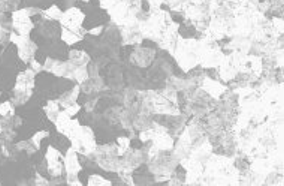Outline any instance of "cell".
Wrapping results in <instances>:
<instances>
[{"label": "cell", "instance_id": "cell-22", "mask_svg": "<svg viewBox=\"0 0 284 186\" xmlns=\"http://www.w3.org/2000/svg\"><path fill=\"white\" fill-rule=\"evenodd\" d=\"M63 110H64V111H66V112H67V114L72 117V118H73V117H75V116H76V114L81 111V105H78V104H73V105H69V106L63 108Z\"/></svg>", "mask_w": 284, "mask_h": 186}, {"label": "cell", "instance_id": "cell-15", "mask_svg": "<svg viewBox=\"0 0 284 186\" xmlns=\"http://www.w3.org/2000/svg\"><path fill=\"white\" fill-rule=\"evenodd\" d=\"M69 62L73 63L75 66H85L90 62V57L84 51H70L69 52Z\"/></svg>", "mask_w": 284, "mask_h": 186}, {"label": "cell", "instance_id": "cell-30", "mask_svg": "<svg viewBox=\"0 0 284 186\" xmlns=\"http://www.w3.org/2000/svg\"><path fill=\"white\" fill-rule=\"evenodd\" d=\"M0 94H1V93H0Z\"/></svg>", "mask_w": 284, "mask_h": 186}, {"label": "cell", "instance_id": "cell-28", "mask_svg": "<svg viewBox=\"0 0 284 186\" xmlns=\"http://www.w3.org/2000/svg\"><path fill=\"white\" fill-rule=\"evenodd\" d=\"M102 32H103V26H97V27H94V28L88 30L87 33H88V34H91V36H99V34H102Z\"/></svg>", "mask_w": 284, "mask_h": 186}, {"label": "cell", "instance_id": "cell-11", "mask_svg": "<svg viewBox=\"0 0 284 186\" xmlns=\"http://www.w3.org/2000/svg\"><path fill=\"white\" fill-rule=\"evenodd\" d=\"M202 88L214 99H219L225 92H226V86L220 84L219 81H214L211 80L210 76H205L204 81H202Z\"/></svg>", "mask_w": 284, "mask_h": 186}, {"label": "cell", "instance_id": "cell-24", "mask_svg": "<svg viewBox=\"0 0 284 186\" xmlns=\"http://www.w3.org/2000/svg\"><path fill=\"white\" fill-rule=\"evenodd\" d=\"M153 134H154V130H153V129H147V130H144V132H141V134H139V138H141V141L147 142V141H151Z\"/></svg>", "mask_w": 284, "mask_h": 186}, {"label": "cell", "instance_id": "cell-19", "mask_svg": "<svg viewBox=\"0 0 284 186\" xmlns=\"http://www.w3.org/2000/svg\"><path fill=\"white\" fill-rule=\"evenodd\" d=\"M112 182L108 180V178H103L102 176L99 174H91L88 177V186H111Z\"/></svg>", "mask_w": 284, "mask_h": 186}, {"label": "cell", "instance_id": "cell-18", "mask_svg": "<svg viewBox=\"0 0 284 186\" xmlns=\"http://www.w3.org/2000/svg\"><path fill=\"white\" fill-rule=\"evenodd\" d=\"M130 150V140L126 136L117 138V154L118 156H126Z\"/></svg>", "mask_w": 284, "mask_h": 186}, {"label": "cell", "instance_id": "cell-9", "mask_svg": "<svg viewBox=\"0 0 284 186\" xmlns=\"http://www.w3.org/2000/svg\"><path fill=\"white\" fill-rule=\"evenodd\" d=\"M63 168H64V172L67 174L66 180L76 178L78 172L82 170V166L79 164V159H78V153H76V150L73 147H69L67 152L64 153V156H63Z\"/></svg>", "mask_w": 284, "mask_h": 186}, {"label": "cell", "instance_id": "cell-6", "mask_svg": "<svg viewBox=\"0 0 284 186\" xmlns=\"http://www.w3.org/2000/svg\"><path fill=\"white\" fill-rule=\"evenodd\" d=\"M12 30L19 36H30L34 30V22L31 21V15L27 8H19L12 12Z\"/></svg>", "mask_w": 284, "mask_h": 186}, {"label": "cell", "instance_id": "cell-3", "mask_svg": "<svg viewBox=\"0 0 284 186\" xmlns=\"http://www.w3.org/2000/svg\"><path fill=\"white\" fill-rule=\"evenodd\" d=\"M34 84H36V74L27 68L25 70L19 72L15 81V87H13V104L15 105H24L25 102H28V99L33 94L34 90Z\"/></svg>", "mask_w": 284, "mask_h": 186}, {"label": "cell", "instance_id": "cell-4", "mask_svg": "<svg viewBox=\"0 0 284 186\" xmlns=\"http://www.w3.org/2000/svg\"><path fill=\"white\" fill-rule=\"evenodd\" d=\"M225 54L222 52L220 46L216 40L210 38H204L201 40V54H199V64L202 68H219Z\"/></svg>", "mask_w": 284, "mask_h": 186}, {"label": "cell", "instance_id": "cell-20", "mask_svg": "<svg viewBox=\"0 0 284 186\" xmlns=\"http://www.w3.org/2000/svg\"><path fill=\"white\" fill-rule=\"evenodd\" d=\"M49 136V132L48 130H39V132H36L33 136H31V142H33V146L36 147V150H39L40 148V144H42V141L45 140V138H48Z\"/></svg>", "mask_w": 284, "mask_h": 186}, {"label": "cell", "instance_id": "cell-7", "mask_svg": "<svg viewBox=\"0 0 284 186\" xmlns=\"http://www.w3.org/2000/svg\"><path fill=\"white\" fill-rule=\"evenodd\" d=\"M84 20H85V14L81 9H78L76 6H70L63 12L61 18H60V26L64 28H69L72 32L85 34L87 32H84V28H82Z\"/></svg>", "mask_w": 284, "mask_h": 186}, {"label": "cell", "instance_id": "cell-26", "mask_svg": "<svg viewBox=\"0 0 284 186\" xmlns=\"http://www.w3.org/2000/svg\"><path fill=\"white\" fill-rule=\"evenodd\" d=\"M117 2H120V0H99V4H100V8H103V9H109L112 4H115Z\"/></svg>", "mask_w": 284, "mask_h": 186}, {"label": "cell", "instance_id": "cell-17", "mask_svg": "<svg viewBox=\"0 0 284 186\" xmlns=\"http://www.w3.org/2000/svg\"><path fill=\"white\" fill-rule=\"evenodd\" d=\"M15 116V104L12 100H4L0 104V117L10 118Z\"/></svg>", "mask_w": 284, "mask_h": 186}, {"label": "cell", "instance_id": "cell-8", "mask_svg": "<svg viewBox=\"0 0 284 186\" xmlns=\"http://www.w3.org/2000/svg\"><path fill=\"white\" fill-rule=\"evenodd\" d=\"M45 160H46L48 172L52 177H60L63 174V171H64V168H63V156L54 146H48L46 153H45Z\"/></svg>", "mask_w": 284, "mask_h": 186}, {"label": "cell", "instance_id": "cell-12", "mask_svg": "<svg viewBox=\"0 0 284 186\" xmlns=\"http://www.w3.org/2000/svg\"><path fill=\"white\" fill-rule=\"evenodd\" d=\"M84 33H78V32H72L69 28H64L61 27L60 28V39L61 42H64L66 45H75L78 42H81L84 39Z\"/></svg>", "mask_w": 284, "mask_h": 186}, {"label": "cell", "instance_id": "cell-23", "mask_svg": "<svg viewBox=\"0 0 284 186\" xmlns=\"http://www.w3.org/2000/svg\"><path fill=\"white\" fill-rule=\"evenodd\" d=\"M28 64H30V69H31L34 74H40V72L43 70V64H42V63H39L36 58H33Z\"/></svg>", "mask_w": 284, "mask_h": 186}, {"label": "cell", "instance_id": "cell-14", "mask_svg": "<svg viewBox=\"0 0 284 186\" xmlns=\"http://www.w3.org/2000/svg\"><path fill=\"white\" fill-rule=\"evenodd\" d=\"M61 15H63V10H61L57 4H51L48 9L42 10V18H43L45 21H49V22H52V21H60Z\"/></svg>", "mask_w": 284, "mask_h": 186}, {"label": "cell", "instance_id": "cell-29", "mask_svg": "<svg viewBox=\"0 0 284 186\" xmlns=\"http://www.w3.org/2000/svg\"><path fill=\"white\" fill-rule=\"evenodd\" d=\"M0 154H1V148H0Z\"/></svg>", "mask_w": 284, "mask_h": 186}, {"label": "cell", "instance_id": "cell-1", "mask_svg": "<svg viewBox=\"0 0 284 186\" xmlns=\"http://www.w3.org/2000/svg\"><path fill=\"white\" fill-rule=\"evenodd\" d=\"M199 54H201V40L196 39H183L178 36L172 56L175 57L181 70L189 72L195 66L199 64Z\"/></svg>", "mask_w": 284, "mask_h": 186}, {"label": "cell", "instance_id": "cell-25", "mask_svg": "<svg viewBox=\"0 0 284 186\" xmlns=\"http://www.w3.org/2000/svg\"><path fill=\"white\" fill-rule=\"evenodd\" d=\"M271 24H273V27H274V28L277 27L279 34H282V33H283V20H282V18H274V20L271 21Z\"/></svg>", "mask_w": 284, "mask_h": 186}, {"label": "cell", "instance_id": "cell-10", "mask_svg": "<svg viewBox=\"0 0 284 186\" xmlns=\"http://www.w3.org/2000/svg\"><path fill=\"white\" fill-rule=\"evenodd\" d=\"M153 130H154V134H153L151 141H153V146L159 152H169V150L174 148L175 142H174L172 136L168 134V130L165 128L156 124V128H153Z\"/></svg>", "mask_w": 284, "mask_h": 186}, {"label": "cell", "instance_id": "cell-2", "mask_svg": "<svg viewBox=\"0 0 284 186\" xmlns=\"http://www.w3.org/2000/svg\"><path fill=\"white\" fill-rule=\"evenodd\" d=\"M67 138L70 140L72 147L76 150L78 154L90 156L91 153H94L97 150V144H96L93 130L87 126H81L78 120L73 124V128L70 129Z\"/></svg>", "mask_w": 284, "mask_h": 186}, {"label": "cell", "instance_id": "cell-21", "mask_svg": "<svg viewBox=\"0 0 284 186\" xmlns=\"http://www.w3.org/2000/svg\"><path fill=\"white\" fill-rule=\"evenodd\" d=\"M15 147H16L18 152H25V153H28V154H33L34 152H37L31 141H19Z\"/></svg>", "mask_w": 284, "mask_h": 186}, {"label": "cell", "instance_id": "cell-13", "mask_svg": "<svg viewBox=\"0 0 284 186\" xmlns=\"http://www.w3.org/2000/svg\"><path fill=\"white\" fill-rule=\"evenodd\" d=\"M78 96H79V86H76V87H73L72 90L66 92V93H64V94H61V96H60L57 100H58L60 106L66 108V106H69V105H73V104H76V100H78Z\"/></svg>", "mask_w": 284, "mask_h": 186}, {"label": "cell", "instance_id": "cell-5", "mask_svg": "<svg viewBox=\"0 0 284 186\" xmlns=\"http://www.w3.org/2000/svg\"><path fill=\"white\" fill-rule=\"evenodd\" d=\"M9 42L13 44L16 46V52H18V58L28 64L33 58H34V54L37 51V45L36 42L30 38V36H19L16 34L13 30L9 36Z\"/></svg>", "mask_w": 284, "mask_h": 186}, {"label": "cell", "instance_id": "cell-16", "mask_svg": "<svg viewBox=\"0 0 284 186\" xmlns=\"http://www.w3.org/2000/svg\"><path fill=\"white\" fill-rule=\"evenodd\" d=\"M43 111H45L48 120L54 123L55 118H57V116H58V112H60V104H58V100H48L46 105L43 106Z\"/></svg>", "mask_w": 284, "mask_h": 186}, {"label": "cell", "instance_id": "cell-27", "mask_svg": "<svg viewBox=\"0 0 284 186\" xmlns=\"http://www.w3.org/2000/svg\"><path fill=\"white\" fill-rule=\"evenodd\" d=\"M34 183H36V186L37 184H43V186H49V182L46 180V178H43L39 172H36V178H34Z\"/></svg>", "mask_w": 284, "mask_h": 186}]
</instances>
